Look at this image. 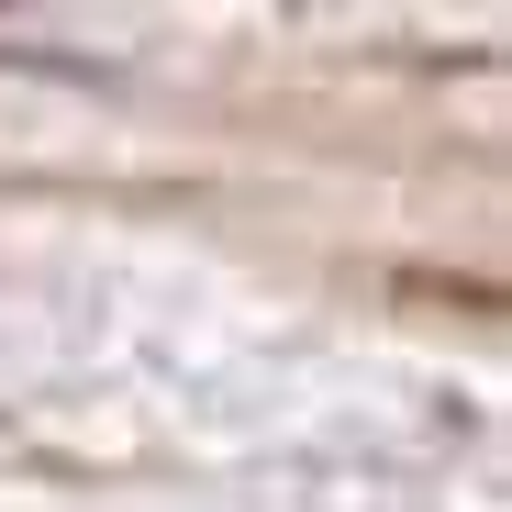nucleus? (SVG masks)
Wrapping results in <instances>:
<instances>
[{"mask_svg":"<svg viewBox=\"0 0 512 512\" xmlns=\"http://www.w3.org/2000/svg\"><path fill=\"white\" fill-rule=\"evenodd\" d=\"M0 67H34V78H112L90 56H56V45H0Z\"/></svg>","mask_w":512,"mask_h":512,"instance_id":"nucleus-1","label":"nucleus"}]
</instances>
